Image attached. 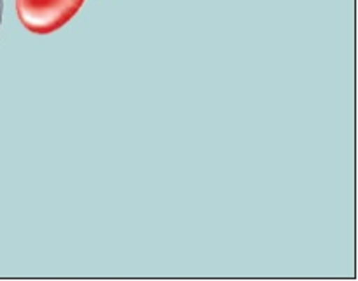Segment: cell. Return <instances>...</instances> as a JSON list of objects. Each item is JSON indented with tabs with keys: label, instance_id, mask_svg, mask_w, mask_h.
<instances>
[{
	"label": "cell",
	"instance_id": "2",
	"mask_svg": "<svg viewBox=\"0 0 358 281\" xmlns=\"http://www.w3.org/2000/svg\"><path fill=\"white\" fill-rule=\"evenodd\" d=\"M2 9H3V3L2 0H0V24H2Z\"/></svg>",
	"mask_w": 358,
	"mask_h": 281
},
{
	"label": "cell",
	"instance_id": "1",
	"mask_svg": "<svg viewBox=\"0 0 358 281\" xmlns=\"http://www.w3.org/2000/svg\"><path fill=\"white\" fill-rule=\"evenodd\" d=\"M86 0H16L21 24L31 34L48 35L65 27Z\"/></svg>",
	"mask_w": 358,
	"mask_h": 281
}]
</instances>
